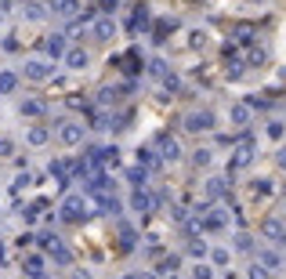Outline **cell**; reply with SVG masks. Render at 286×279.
<instances>
[{
  "instance_id": "1",
  "label": "cell",
  "mask_w": 286,
  "mask_h": 279,
  "mask_svg": "<svg viewBox=\"0 0 286 279\" xmlns=\"http://www.w3.org/2000/svg\"><path fill=\"white\" fill-rule=\"evenodd\" d=\"M58 218L69 221V225H76L87 218V203H84V196H66L62 199V207H58Z\"/></svg>"
},
{
  "instance_id": "2",
  "label": "cell",
  "mask_w": 286,
  "mask_h": 279,
  "mask_svg": "<svg viewBox=\"0 0 286 279\" xmlns=\"http://www.w3.org/2000/svg\"><path fill=\"white\" fill-rule=\"evenodd\" d=\"M185 131H192V134L214 131V113H210V109H196V113H188V116H185Z\"/></svg>"
},
{
  "instance_id": "3",
  "label": "cell",
  "mask_w": 286,
  "mask_h": 279,
  "mask_svg": "<svg viewBox=\"0 0 286 279\" xmlns=\"http://www.w3.org/2000/svg\"><path fill=\"white\" fill-rule=\"evenodd\" d=\"M51 73H54V66H51V62H44V58H29L26 62V80H33V84L51 80Z\"/></svg>"
},
{
  "instance_id": "4",
  "label": "cell",
  "mask_w": 286,
  "mask_h": 279,
  "mask_svg": "<svg viewBox=\"0 0 286 279\" xmlns=\"http://www.w3.org/2000/svg\"><path fill=\"white\" fill-rule=\"evenodd\" d=\"M58 142H62V145H80L84 142V123L80 120H66L62 123V127H58Z\"/></svg>"
},
{
  "instance_id": "5",
  "label": "cell",
  "mask_w": 286,
  "mask_h": 279,
  "mask_svg": "<svg viewBox=\"0 0 286 279\" xmlns=\"http://www.w3.org/2000/svg\"><path fill=\"white\" fill-rule=\"evenodd\" d=\"M250 160H254V142H250V138H243V142H239V149L232 152L228 170H243V167H250Z\"/></svg>"
},
{
  "instance_id": "6",
  "label": "cell",
  "mask_w": 286,
  "mask_h": 279,
  "mask_svg": "<svg viewBox=\"0 0 286 279\" xmlns=\"http://www.w3.org/2000/svg\"><path fill=\"white\" fill-rule=\"evenodd\" d=\"M152 207H156L152 196H148L145 189H134V196H130V210L134 214H142V218H145V214H152Z\"/></svg>"
},
{
  "instance_id": "7",
  "label": "cell",
  "mask_w": 286,
  "mask_h": 279,
  "mask_svg": "<svg viewBox=\"0 0 286 279\" xmlns=\"http://www.w3.org/2000/svg\"><path fill=\"white\" fill-rule=\"evenodd\" d=\"M94 37L105 40V44L116 40V19H112V15H102V19H94Z\"/></svg>"
},
{
  "instance_id": "8",
  "label": "cell",
  "mask_w": 286,
  "mask_h": 279,
  "mask_svg": "<svg viewBox=\"0 0 286 279\" xmlns=\"http://www.w3.org/2000/svg\"><path fill=\"white\" fill-rule=\"evenodd\" d=\"M156 145H160V152H163V160H170V163L182 156V145H178V138H170V134H160Z\"/></svg>"
},
{
  "instance_id": "9",
  "label": "cell",
  "mask_w": 286,
  "mask_h": 279,
  "mask_svg": "<svg viewBox=\"0 0 286 279\" xmlns=\"http://www.w3.org/2000/svg\"><path fill=\"white\" fill-rule=\"evenodd\" d=\"M26 142H29V145H36V149H40V145H48V142H51V127H44V123L29 127V131H26Z\"/></svg>"
},
{
  "instance_id": "10",
  "label": "cell",
  "mask_w": 286,
  "mask_h": 279,
  "mask_svg": "<svg viewBox=\"0 0 286 279\" xmlns=\"http://www.w3.org/2000/svg\"><path fill=\"white\" fill-rule=\"evenodd\" d=\"M261 232H264L268 239H276V243H286V228H282L276 218H264V221H261Z\"/></svg>"
},
{
  "instance_id": "11",
  "label": "cell",
  "mask_w": 286,
  "mask_h": 279,
  "mask_svg": "<svg viewBox=\"0 0 286 279\" xmlns=\"http://www.w3.org/2000/svg\"><path fill=\"white\" fill-rule=\"evenodd\" d=\"M228 120L236 123V127H246V123H250V102L232 105V109H228Z\"/></svg>"
},
{
  "instance_id": "12",
  "label": "cell",
  "mask_w": 286,
  "mask_h": 279,
  "mask_svg": "<svg viewBox=\"0 0 286 279\" xmlns=\"http://www.w3.org/2000/svg\"><path fill=\"white\" fill-rule=\"evenodd\" d=\"M91 156H94L98 167H116L120 163V149H94Z\"/></svg>"
},
{
  "instance_id": "13",
  "label": "cell",
  "mask_w": 286,
  "mask_h": 279,
  "mask_svg": "<svg viewBox=\"0 0 286 279\" xmlns=\"http://www.w3.org/2000/svg\"><path fill=\"white\" fill-rule=\"evenodd\" d=\"M44 48H48V55H51V58H66V51H69V48H66V37H62V33L48 37V44H44Z\"/></svg>"
},
{
  "instance_id": "14",
  "label": "cell",
  "mask_w": 286,
  "mask_h": 279,
  "mask_svg": "<svg viewBox=\"0 0 286 279\" xmlns=\"http://www.w3.org/2000/svg\"><path fill=\"white\" fill-rule=\"evenodd\" d=\"M66 66H69V69H84V66H87V51H84V48H69V51H66Z\"/></svg>"
},
{
  "instance_id": "15",
  "label": "cell",
  "mask_w": 286,
  "mask_h": 279,
  "mask_svg": "<svg viewBox=\"0 0 286 279\" xmlns=\"http://www.w3.org/2000/svg\"><path fill=\"white\" fill-rule=\"evenodd\" d=\"M138 167L142 170H156L160 163H156V152L152 149H138Z\"/></svg>"
},
{
  "instance_id": "16",
  "label": "cell",
  "mask_w": 286,
  "mask_h": 279,
  "mask_svg": "<svg viewBox=\"0 0 286 279\" xmlns=\"http://www.w3.org/2000/svg\"><path fill=\"white\" fill-rule=\"evenodd\" d=\"M54 261H58V265H69V261H72V254L66 250V246H62V239H54V246H51V250H48Z\"/></svg>"
},
{
  "instance_id": "17",
  "label": "cell",
  "mask_w": 286,
  "mask_h": 279,
  "mask_svg": "<svg viewBox=\"0 0 286 279\" xmlns=\"http://www.w3.org/2000/svg\"><path fill=\"white\" fill-rule=\"evenodd\" d=\"M14 87H18V76L14 73H0V95H14Z\"/></svg>"
},
{
  "instance_id": "18",
  "label": "cell",
  "mask_w": 286,
  "mask_h": 279,
  "mask_svg": "<svg viewBox=\"0 0 286 279\" xmlns=\"http://www.w3.org/2000/svg\"><path fill=\"white\" fill-rule=\"evenodd\" d=\"M26 272L33 275V279H44V261H40L36 254H29V257H26Z\"/></svg>"
},
{
  "instance_id": "19",
  "label": "cell",
  "mask_w": 286,
  "mask_h": 279,
  "mask_svg": "<svg viewBox=\"0 0 286 279\" xmlns=\"http://www.w3.org/2000/svg\"><path fill=\"white\" fill-rule=\"evenodd\" d=\"M51 4V11H58V15H72L76 11V0H48Z\"/></svg>"
},
{
  "instance_id": "20",
  "label": "cell",
  "mask_w": 286,
  "mask_h": 279,
  "mask_svg": "<svg viewBox=\"0 0 286 279\" xmlns=\"http://www.w3.org/2000/svg\"><path fill=\"white\" fill-rule=\"evenodd\" d=\"M250 192H254V196H261V199H264V196H272V181H268V178H258V181L250 185Z\"/></svg>"
},
{
  "instance_id": "21",
  "label": "cell",
  "mask_w": 286,
  "mask_h": 279,
  "mask_svg": "<svg viewBox=\"0 0 286 279\" xmlns=\"http://www.w3.org/2000/svg\"><path fill=\"white\" fill-rule=\"evenodd\" d=\"M268 138H272V142H282V138H286V123L272 120V123H268Z\"/></svg>"
},
{
  "instance_id": "22",
  "label": "cell",
  "mask_w": 286,
  "mask_h": 279,
  "mask_svg": "<svg viewBox=\"0 0 286 279\" xmlns=\"http://www.w3.org/2000/svg\"><path fill=\"white\" fill-rule=\"evenodd\" d=\"M26 185H33V174H29V170H22V174H18V178H14V185H11V192H14V196H18V192L26 189Z\"/></svg>"
},
{
  "instance_id": "23",
  "label": "cell",
  "mask_w": 286,
  "mask_h": 279,
  "mask_svg": "<svg viewBox=\"0 0 286 279\" xmlns=\"http://www.w3.org/2000/svg\"><path fill=\"white\" fill-rule=\"evenodd\" d=\"M221 192H224V178H210V181H206V196L214 199V196H221Z\"/></svg>"
},
{
  "instance_id": "24",
  "label": "cell",
  "mask_w": 286,
  "mask_h": 279,
  "mask_svg": "<svg viewBox=\"0 0 286 279\" xmlns=\"http://www.w3.org/2000/svg\"><path fill=\"white\" fill-rule=\"evenodd\" d=\"M22 113L26 116H40L44 113V102H22Z\"/></svg>"
},
{
  "instance_id": "25",
  "label": "cell",
  "mask_w": 286,
  "mask_h": 279,
  "mask_svg": "<svg viewBox=\"0 0 286 279\" xmlns=\"http://www.w3.org/2000/svg\"><path fill=\"white\" fill-rule=\"evenodd\" d=\"M250 37H254V26H236V40L250 44Z\"/></svg>"
},
{
  "instance_id": "26",
  "label": "cell",
  "mask_w": 286,
  "mask_h": 279,
  "mask_svg": "<svg viewBox=\"0 0 286 279\" xmlns=\"http://www.w3.org/2000/svg\"><path fill=\"white\" fill-rule=\"evenodd\" d=\"M134 29H148V11L138 8V15H134Z\"/></svg>"
},
{
  "instance_id": "27",
  "label": "cell",
  "mask_w": 286,
  "mask_h": 279,
  "mask_svg": "<svg viewBox=\"0 0 286 279\" xmlns=\"http://www.w3.org/2000/svg\"><path fill=\"white\" fill-rule=\"evenodd\" d=\"M26 15L36 22V19H44V8H40V4H26Z\"/></svg>"
},
{
  "instance_id": "28",
  "label": "cell",
  "mask_w": 286,
  "mask_h": 279,
  "mask_svg": "<svg viewBox=\"0 0 286 279\" xmlns=\"http://www.w3.org/2000/svg\"><path fill=\"white\" fill-rule=\"evenodd\" d=\"M11 152H14V142L11 138H0V156H11Z\"/></svg>"
},
{
  "instance_id": "29",
  "label": "cell",
  "mask_w": 286,
  "mask_h": 279,
  "mask_svg": "<svg viewBox=\"0 0 286 279\" xmlns=\"http://www.w3.org/2000/svg\"><path fill=\"white\" fill-rule=\"evenodd\" d=\"M98 8H102L105 15H112V11L120 8V0H98Z\"/></svg>"
},
{
  "instance_id": "30",
  "label": "cell",
  "mask_w": 286,
  "mask_h": 279,
  "mask_svg": "<svg viewBox=\"0 0 286 279\" xmlns=\"http://www.w3.org/2000/svg\"><path fill=\"white\" fill-rule=\"evenodd\" d=\"M192 160H196V167H206V163H210V152H206V149H200Z\"/></svg>"
},
{
  "instance_id": "31",
  "label": "cell",
  "mask_w": 286,
  "mask_h": 279,
  "mask_svg": "<svg viewBox=\"0 0 286 279\" xmlns=\"http://www.w3.org/2000/svg\"><path fill=\"white\" fill-rule=\"evenodd\" d=\"M250 279H268V268H264V265H254V268H250Z\"/></svg>"
},
{
  "instance_id": "32",
  "label": "cell",
  "mask_w": 286,
  "mask_h": 279,
  "mask_svg": "<svg viewBox=\"0 0 286 279\" xmlns=\"http://www.w3.org/2000/svg\"><path fill=\"white\" fill-rule=\"evenodd\" d=\"M188 254H196V257H203V254H206V243H192V246H188Z\"/></svg>"
},
{
  "instance_id": "33",
  "label": "cell",
  "mask_w": 286,
  "mask_h": 279,
  "mask_svg": "<svg viewBox=\"0 0 286 279\" xmlns=\"http://www.w3.org/2000/svg\"><path fill=\"white\" fill-rule=\"evenodd\" d=\"M203 44H206V37L200 33V29H196V33H192V48H203Z\"/></svg>"
},
{
  "instance_id": "34",
  "label": "cell",
  "mask_w": 286,
  "mask_h": 279,
  "mask_svg": "<svg viewBox=\"0 0 286 279\" xmlns=\"http://www.w3.org/2000/svg\"><path fill=\"white\" fill-rule=\"evenodd\" d=\"M196 279H210V268L206 265H196Z\"/></svg>"
},
{
  "instance_id": "35",
  "label": "cell",
  "mask_w": 286,
  "mask_h": 279,
  "mask_svg": "<svg viewBox=\"0 0 286 279\" xmlns=\"http://www.w3.org/2000/svg\"><path fill=\"white\" fill-rule=\"evenodd\" d=\"M279 167H282V170H286V149H282V152H279Z\"/></svg>"
},
{
  "instance_id": "36",
  "label": "cell",
  "mask_w": 286,
  "mask_h": 279,
  "mask_svg": "<svg viewBox=\"0 0 286 279\" xmlns=\"http://www.w3.org/2000/svg\"><path fill=\"white\" fill-rule=\"evenodd\" d=\"M134 279H152V275H148V272H142V275H134Z\"/></svg>"
},
{
  "instance_id": "37",
  "label": "cell",
  "mask_w": 286,
  "mask_h": 279,
  "mask_svg": "<svg viewBox=\"0 0 286 279\" xmlns=\"http://www.w3.org/2000/svg\"><path fill=\"white\" fill-rule=\"evenodd\" d=\"M0 22H4V15H0Z\"/></svg>"
},
{
  "instance_id": "38",
  "label": "cell",
  "mask_w": 286,
  "mask_h": 279,
  "mask_svg": "<svg viewBox=\"0 0 286 279\" xmlns=\"http://www.w3.org/2000/svg\"><path fill=\"white\" fill-rule=\"evenodd\" d=\"M258 4H261V0H258Z\"/></svg>"
}]
</instances>
